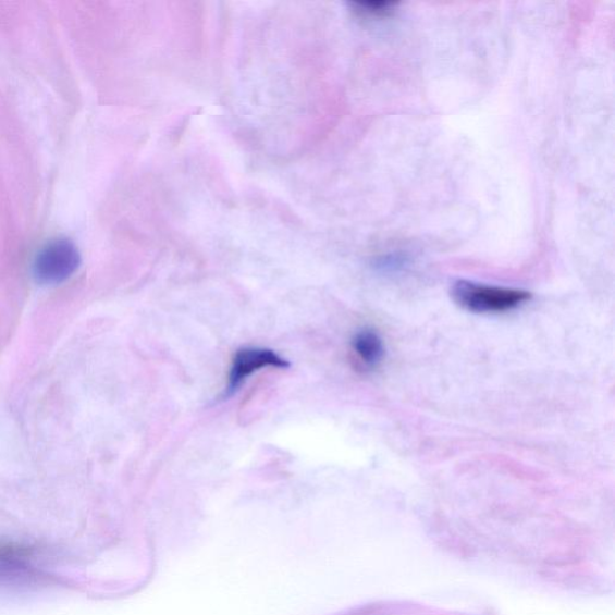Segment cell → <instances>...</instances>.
I'll return each instance as SVG.
<instances>
[{
	"instance_id": "cell-4",
	"label": "cell",
	"mask_w": 615,
	"mask_h": 615,
	"mask_svg": "<svg viewBox=\"0 0 615 615\" xmlns=\"http://www.w3.org/2000/svg\"><path fill=\"white\" fill-rule=\"evenodd\" d=\"M352 350L356 361L367 369L377 368L385 356L384 342L370 329H364L354 335Z\"/></svg>"
},
{
	"instance_id": "cell-1",
	"label": "cell",
	"mask_w": 615,
	"mask_h": 615,
	"mask_svg": "<svg viewBox=\"0 0 615 615\" xmlns=\"http://www.w3.org/2000/svg\"><path fill=\"white\" fill-rule=\"evenodd\" d=\"M452 296L462 308L476 315H502L517 309L531 298L525 290L466 281L456 283L452 288Z\"/></svg>"
},
{
	"instance_id": "cell-3",
	"label": "cell",
	"mask_w": 615,
	"mask_h": 615,
	"mask_svg": "<svg viewBox=\"0 0 615 615\" xmlns=\"http://www.w3.org/2000/svg\"><path fill=\"white\" fill-rule=\"evenodd\" d=\"M287 359L272 349L260 346H247L232 357L225 394L231 396L254 374L265 369H287Z\"/></svg>"
},
{
	"instance_id": "cell-2",
	"label": "cell",
	"mask_w": 615,
	"mask_h": 615,
	"mask_svg": "<svg viewBox=\"0 0 615 615\" xmlns=\"http://www.w3.org/2000/svg\"><path fill=\"white\" fill-rule=\"evenodd\" d=\"M79 263V253L72 241L54 239L38 253L33 275L40 285H60L74 275Z\"/></svg>"
}]
</instances>
